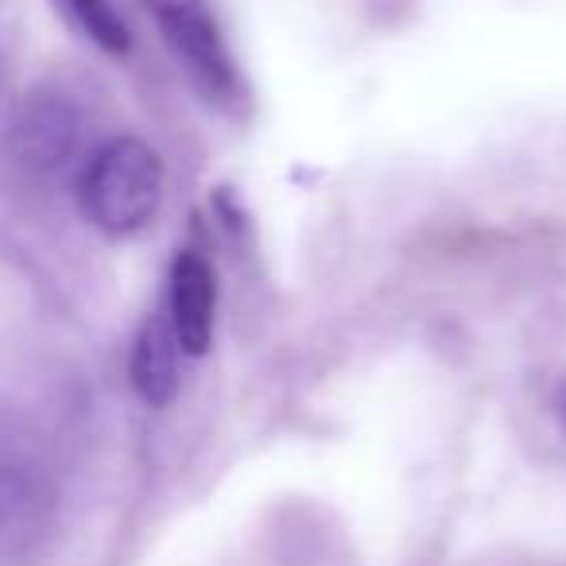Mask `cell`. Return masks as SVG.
<instances>
[{
	"label": "cell",
	"mask_w": 566,
	"mask_h": 566,
	"mask_svg": "<svg viewBox=\"0 0 566 566\" xmlns=\"http://www.w3.org/2000/svg\"><path fill=\"white\" fill-rule=\"evenodd\" d=\"M164 202V159L140 136H113L94 148L78 175V206L105 237H133Z\"/></svg>",
	"instance_id": "cell-1"
},
{
	"label": "cell",
	"mask_w": 566,
	"mask_h": 566,
	"mask_svg": "<svg viewBox=\"0 0 566 566\" xmlns=\"http://www.w3.org/2000/svg\"><path fill=\"white\" fill-rule=\"evenodd\" d=\"M171 334L179 342V354L202 357L213 342L218 323V275L210 260L198 252H179L171 264Z\"/></svg>",
	"instance_id": "cell-4"
},
{
	"label": "cell",
	"mask_w": 566,
	"mask_h": 566,
	"mask_svg": "<svg viewBox=\"0 0 566 566\" xmlns=\"http://www.w3.org/2000/svg\"><path fill=\"white\" fill-rule=\"evenodd\" d=\"M128 377L148 408H167L179 396V342L171 334V323H164L159 315L144 318L128 357Z\"/></svg>",
	"instance_id": "cell-5"
},
{
	"label": "cell",
	"mask_w": 566,
	"mask_h": 566,
	"mask_svg": "<svg viewBox=\"0 0 566 566\" xmlns=\"http://www.w3.org/2000/svg\"><path fill=\"white\" fill-rule=\"evenodd\" d=\"M148 12L156 17L164 43L175 51V59L202 90L206 102L233 109L244 97V82L210 4L206 0H148Z\"/></svg>",
	"instance_id": "cell-2"
},
{
	"label": "cell",
	"mask_w": 566,
	"mask_h": 566,
	"mask_svg": "<svg viewBox=\"0 0 566 566\" xmlns=\"http://www.w3.org/2000/svg\"><path fill=\"white\" fill-rule=\"evenodd\" d=\"M48 524V493L24 470H0V547H24Z\"/></svg>",
	"instance_id": "cell-6"
},
{
	"label": "cell",
	"mask_w": 566,
	"mask_h": 566,
	"mask_svg": "<svg viewBox=\"0 0 566 566\" xmlns=\"http://www.w3.org/2000/svg\"><path fill=\"white\" fill-rule=\"evenodd\" d=\"M59 9L105 55L125 59L133 51V32H128L125 17L113 9V0H59Z\"/></svg>",
	"instance_id": "cell-7"
},
{
	"label": "cell",
	"mask_w": 566,
	"mask_h": 566,
	"mask_svg": "<svg viewBox=\"0 0 566 566\" xmlns=\"http://www.w3.org/2000/svg\"><path fill=\"white\" fill-rule=\"evenodd\" d=\"M9 151L32 179L59 182L74 171L86 151V113L66 94H32L20 105L9 133Z\"/></svg>",
	"instance_id": "cell-3"
},
{
	"label": "cell",
	"mask_w": 566,
	"mask_h": 566,
	"mask_svg": "<svg viewBox=\"0 0 566 566\" xmlns=\"http://www.w3.org/2000/svg\"><path fill=\"white\" fill-rule=\"evenodd\" d=\"M551 408H555V419H558V431L566 434V380L555 388V400H551Z\"/></svg>",
	"instance_id": "cell-8"
}]
</instances>
